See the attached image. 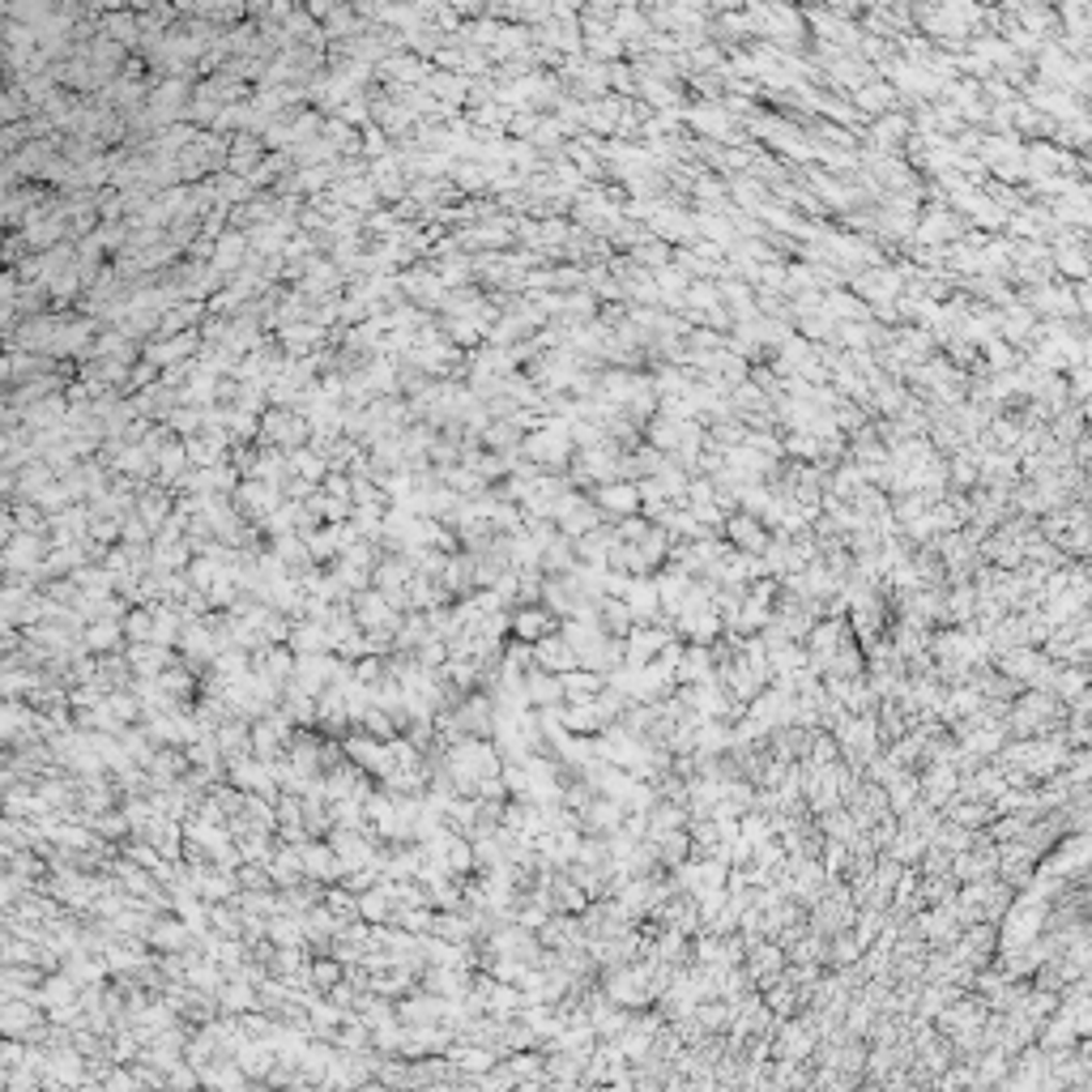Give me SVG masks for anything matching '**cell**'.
Returning <instances> with one entry per match:
<instances>
[{
	"instance_id": "obj_1",
	"label": "cell",
	"mask_w": 1092,
	"mask_h": 1092,
	"mask_svg": "<svg viewBox=\"0 0 1092 1092\" xmlns=\"http://www.w3.org/2000/svg\"><path fill=\"white\" fill-rule=\"evenodd\" d=\"M551 525L564 534V538H585L589 529H598L602 525V517H598V508L589 504V495H581V491H564L559 495V504L551 508Z\"/></svg>"
},
{
	"instance_id": "obj_3",
	"label": "cell",
	"mask_w": 1092,
	"mask_h": 1092,
	"mask_svg": "<svg viewBox=\"0 0 1092 1092\" xmlns=\"http://www.w3.org/2000/svg\"><path fill=\"white\" fill-rule=\"evenodd\" d=\"M261 431H265V440L278 444V452H295V448L308 444V435H312L308 414H299V410H270V414L261 418Z\"/></svg>"
},
{
	"instance_id": "obj_5",
	"label": "cell",
	"mask_w": 1092,
	"mask_h": 1092,
	"mask_svg": "<svg viewBox=\"0 0 1092 1092\" xmlns=\"http://www.w3.org/2000/svg\"><path fill=\"white\" fill-rule=\"evenodd\" d=\"M624 606L632 615V624H662V598H658V581L653 576H632L624 589Z\"/></svg>"
},
{
	"instance_id": "obj_4",
	"label": "cell",
	"mask_w": 1092,
	"mask_h": 1092,
	"mask_svg": "<svg viewBox=\"0 0 1092 1092\" xmlns=\"http://www.w3.org/2000/svg\"><path fill=\"white\" fill-rule=\"evenodd\" d=\"M722 538H726L734 551H742V555H764L768 542H772V534L764 529V521H759V517H747V512H729Z\"/></svg>"
},
{
	"instance_id": "obj_11",
	"label": "cell",
	"mask_w": 1092,
	"mask_h": 1092,
	"mask_svg": "<svg viewBox=\"0 0 1092 1092\" xmlns=\"http://www.w3.org/2000/svg\"><path fill=\"white\" fill-rule=\"evenodd\" d=\"M598 628H602V636H611V641H628V632H632L636 624H632L624 598H602V602H598Z\"/></svg>"
},
{
	"instance_id": "obj_15",
	"label": "cell",
	"mask_w": 1092,
	"mask_h": 1092,
	"mask_svg": "<svg viewBox=\"0 0 1092 1092\" xmlns=\"http://www.w3.org/2000/svg\"><path fill=\"white\" fill-rule=\"evenodd\" d=\"M244 235H222L218 240V248H214V261H218V270H231V265H240V257H244Z\"/></svg>"
},
{
	"instance_id": "obj_10",
	"label": "cell",
	"mask_w": 1092,
	"mask_h": 1092,
	"mask_svg": "<svg viewBox=\"0 0 1092 1092\" xmlns=\"http://www.w3.org/2000/svg\"><path fill=\"white\" fill-rule=\"evenodd\" d=\"M572 568H576V551H572V538L555 534V538L542 547V564H538V572H542V576H568Z\"/></svg>"
},
{
	"instance_id": "obj_14",
	"label": "cell",
	"mask_w": 1092,
	"mask_h": 1092,
	"mask_svg": "<svg viewBox=\"0 0 1092 1092\" xmlns=\"http://www.w3.org/2000/svg\"><path fill=\"white\" fill-rule=\"evenodd\" d=\"M628 257H632V261H636V265H641V270H649V274H653V270H662V265H671V257H675V248H671V244H662V240H653V235H649V240H645V244H641V248H636V252H628Z\"/></svg>"
},
{
	"instance_id": "obj_2",
	"label": "cell",
	"mask_w": 1092,
	"mask_h": 1092,
	"mask_svg": "<svg viewBox=\"0 0 1092 1092\" xmlns=\"http://www.w3.org/2000/svg\"><path fill=\"white\" fill-rule=\"evenodd\" d=\"M589 504L598 508V517L606 525L615 521H628V517H641V495H636V482H602L589 491Z\"/></svg>"
},
{
	"instance_id": "obj_8",
	"label": "cell",
	"mask_w": 1092,
	"mask_h": 1092,
	"mask_svg": "<svg viewBox=\"0 0 1092 1092\" xmlns=\"http://www.w3.org/2000/svg\"><path fill=\"white\" fill-rule=\"evenodd\" d=\"M529 653H534V666H538V671H547V675H559V679H564V675L581 671V666H576V653L568 649V641H564L559 632L542 636V641H538Z\"/></svg>"
},
{
	"instance_id": "obj_9",
	"label": "cell",
	"mask_w": 1092,
	"mask_h": 1092,
	"mask_svg": "<svg viewBox=\"0 0 1092 1092\" xmlns=\"http://www.w3.org/2000/svg\"><path fill=\"white\" fill-rule=\"evenodd\" d=\"M611 547H615V529H611L606 521H602L598 529H589L585 538H576V542H572V551H576V564H581V568H606Z\"/></svg>"
},
{
	"instance_id": "obj_13",
	"label": "cell",
	"mask_w": 1092,
	"mask_h": 1092,
	"mask_svg": "<svg viewBox=\"0 0 1092 1092\" xmlns=\"http://www.w3.org/2000/svg\"><path fill=\"white\" fill-rule=\"evenodd\" d=\"M321 338H325V329H321V325H282V342L291 347V355H308V351H317V347H321Z\"/></svg>"
},
{
	"instance_id": "obj_7",
	"label": "cell",
	"mask_w": 1092,
	"mask_h": 1092,
	"mask_svg": "<svg viewBox=\"0 0 1092 1092\" xmlns=\"http://www.w3.org/2000/svg\"><path fill=\"white\" fill-rule=\"evenodd\" d=\"M849 107L871 124V120H879V116H888V111H901V94L888 86V81H866L862 90H853L849 94Z\"/></svg>"
},
{
	"instance_id": "obj_12",
	"label": "cell",
	"mask_w": 1092,
	"mask_h": 1092,
	"mask_svg": "<svg viewBox=\"0 0 1092 1092\" xmlns=\"http://www.w3.org/2000/svg\"><path fill=\"white\" fill-rule=\"evenodd\" d=\"M564 688V705H585V701H598L606 692V679L602 675H589V671H572L559 679Z\"/></svg>"
},
{
	"instance_id": "obj_6",
	"label": "cell",
	"mask_w": 1092,
	"mask_h": 1092,
	"mask_svg": "<svg viewBox=\"0 0 1092 1092\" xmlns=\"http://www.w3.org/2000/svg\"><path fill=\"white\" fill-rule=\"evenodd\" d=\"M508 628H512V641L517 645H538L542 636H551V632H559V619L547 611V606H517L512 615H508Z\"/></svg>"
}]
</instances>
